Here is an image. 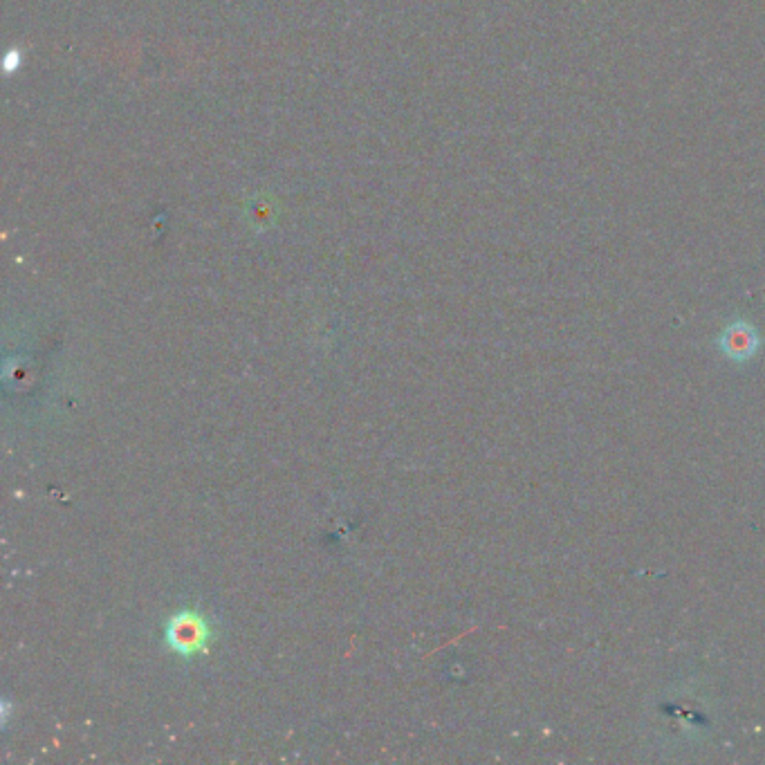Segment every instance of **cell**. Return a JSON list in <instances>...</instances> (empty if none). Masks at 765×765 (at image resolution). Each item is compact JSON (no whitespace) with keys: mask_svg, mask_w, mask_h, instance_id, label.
<instances>
[{"mask_svg":"<svg viewBox=\"0 0 765 765\" xmlns=\"http://www.w3.org/2000/svg\"><path fill=\"white\" fill-rule=\"evenodd\" d=\"M207 624L200 620L198 615L184 613L175 617L169 626V644L180 653H196L202 649V644L207 642Z\"/></svg>","mask_w":765,"mask_h":765,"instance_id":"1","label":"cell"},{"mask_svg":"<svg viewBox=\"0 0 765 765\" xmlns=\"http://www.w3.org/2000/svg\"><path fill=\"white\" fill-rule=\"evenodd\" d=\"M721 344H723V353L730 359H748L754 355V350L759 348L761 339L759 333L750 326L748 321H734L732 326H727L725 333L721 335Z\"/></svg>","mask_w":765,"mask_h":765,"instance_id":"2","label":"cell"}]
</instances>
